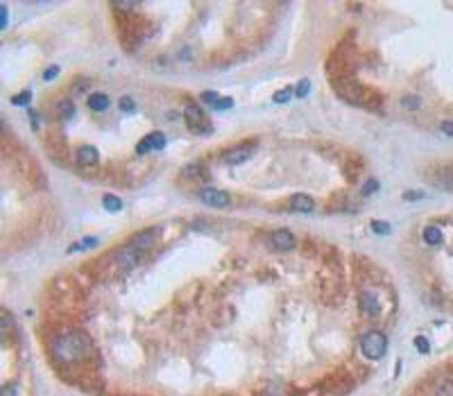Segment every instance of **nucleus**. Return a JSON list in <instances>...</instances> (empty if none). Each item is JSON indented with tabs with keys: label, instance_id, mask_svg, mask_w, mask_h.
<instances>
[{
	"label": "nucleus",
	"instance_id": "17",
	"mask_svg": "<svg viewBox=\"0 0 453 396\" xmlns=\"http://www.w3.org/2000/svg\"><path fill=\"white\" fill-rule=\"evenodd\" d=\"M435 396H453V380H440L435 387Z\"/></svg>",
	"mask_w": 453,
	"mask_h": 396
},
{
	"label": "nucleus",
	"instance_id": "4",
	"mask_svg": "<svg viewBox=\"0 0 453 396\" xmlns=\"http://www.w3.org/2000/svg\"><path fill=\"white\" fill-rule=\"evenodd\" d=\"M254 149H256V145L254 143H247V145H240V148H234L229 149V152L222 156V161L227 163V166H236V163H245V161L249 159L254 154Z\"/></svg>",
	"mask_w": 453,
	"mask_h": 396
},
{
	"label": "nucleus",
	"instance_id": "1",
	"mask_svg": "<svg viewBox=\"0 0 453 396\" xmlns=\"http://www.w3.org/2000/svg\"><path fill=\"white\" fill-rule=\"evenodd\" d=\"M91 349V342L84 333H66V335L57 337L53 346V353L59 362H73L80 360L88 353Z\"/></svg>",
	"mask_w": 453,
	"mask_h": 396
},
{
	"label": "nucleus",
	"instance_id": "26",
	"mask_svg": "<svg viewBox=\"0 0 453 396\" xmlns=\"http://www.w3.org/2000/svg\"><path fill=\"white\" fill-rule=\"evenodd\" d=\"M415 346H417V351H419V353H428V351H430V346H428V340H426V337H422V335H419L417 340H415Z\"/></svg>",
	"mask_w": 453,
	"mask_h": 396
},
{
	"label": "nucleus",
	"instance_id": "5",
	"mask_svg": "<svg viewBox=\"0 0 453 396\" xmlns=\"http://www.w3.org/2000/svg\"><path fill=\"white\" fill-rule=\"evenodd\" d=\"M163 148H165V136L161 134V131H152V134H147V136L138 143L136 152L147 154V152H152V149H163Z\"/></svg>",
	"mask_w": 453,
	"mask_h": 396
},
{
	"label": "nucleus",
	"instance_id": "28",
	"mask_svg": "<svg viewBox=\"0 0 453 396\" xmlns=\"http://www.w3.org/2000/svg\"><path fill=\"white\" fill-rule=\"evenodd\" d=\"M120 109H123L125 113H132L134 111V100H132V98H120Z\"/></svg>",
	"mask_w": 453,
	"mask_h": 396
},
{
	"label": "nucleus",
	"instance_id": "23",
	"mask_svg": "<svg viewBox=\"0 0 453 396\" xmlns=\"http://www.w3.org/2000/svg\"><path fill=\"white\" fill-rule=\"evenodd\" d=\"M372 231H376L378 236H385V233H390V224L388 222H378V220H374V222H372Z\"/></svg>",
	"mask_w": 453,
	"mask_h": 396
},
{
	"label": "nucleus",
	"instance_id": "20",
	"mask_svg": "<svg viewBox=\"0 0 453 396\" xmlns=\"http://www.w3.org/2000/svg\"><path fill=\"white\" fill-rule=\"evenodd\" d=\"M0 317H2V335H5V340H7V335H9V331H12V317H9V313H7L5 308H2V313H0Z\"/></svg>",
	"mask_w": 453,
	"mask_h": 396
},
{
	"label": "nucleus",
	"instance_id": "3",
	"mask_svg": "<svg viewBox=\"0 0 453 396\" xmlns=\"http://www.w3.org/2000/svg\"><path fill=\"white\" fill-rule=\"evenodd\" d=\"M200 201L206 204V206H211V208H224L231 204V197H229V193H224V190L204 188L200 193Z\"/></svg>",
	"mask_w": 453,
	"mask_h": 396
},
{
	"label": "nucleus",
	"instance_id": "24",
	"mask_svg": "<svg viewBox=\"0 0 453 396\" xmlns=\"http://www.w3.org/2000/svg\"><path fill=\"white\" fill-rule=\"evenodd\" d=\"M231 104H234V100H231V98H220V100L213 104V109H215V111H227Z\"/></svg>",
	"mask_w": 453,
	"mask_h": 396
},
{
	"label": "nucleus",
	"instance_id": "27",
	"mask_svg": "<svg viewBox=\"0 0 453 396\" xmlns=\"http://www.w3.org/2000/svg\"><path fill=\"white\" fill-rule=\"evenodd\" d=\"M93 245H98V240H95V238H84L82 243H80V245H73L68 251H77V249H84V247H93Z\"/></svg>",
	"mask_w": 453,
	"mask_h": 396
},
{
	"label": "nucleus",
	"instance_id": "2",
	"mask_svg": "<svg viewBox=\"0 0 453 396\" xmlns=\"http://www.w3.org/2000/svg\"><path fill=\"white\" fill-rule=\"evenodd\" d=\"M360 351L370 360H381L383 355H385V351H388V337L383 335L381 331L365 333L363 340H360Z\"/></svg>",
	"mask_w": 453,
	"mask_h": 396
},
{
	"label": "nucleus",
	"instance_id": "34",
	"mask_svg": "<svg viewBox=\"0 0 453 396\" xmlns=\"http://www.w3.org/2000/svg\"><path fill=\"white\" fill-rule=\"evenodd\" d=\"M442 131L449 134V136H453V123H442Z\"/></svg>",
	"mask_w": 453,
	"mask_h": 396
},
{
	"label": "nucleus",
	"instance_id": "33",
	"mask_svg": "<svg viewBox=\"0 0 453 396\" xmlns=\"http://www.w3.org/2000/svg\"><path fill=\"white\" fill-rule=\"evenodd\" d=\"M113 5H116L118 9H136L138 2H113Z\"/></svg>",
	"mask_w": 453,
	"mask_h": 396
},
{
	"label": "nucleus",
	"instance_id": "9",
	"mask_svg": "<svg viewBox=\"0 0 453 396\" xmlns=\"http://www.w3.org/2000/svg\"><path fill=\"white\" fill-rule=\"evenodd\" d=\"M272 245H274L279 251H288V249L294 245V236L288 229H279L272 233Z\"/></svg>",
	"mask_w": 453,
	"mask_h": 396
},
{
	"label": "nucleus",
	"instance_id": "22",
	"mask_svg": "<svg viewBox=\"0 0 453 396\" xmlns=\"http://www.w3.org/2000/svg\"><path fill=\"white\" fill-rule=\"evenodd\" d=\"M29 100H32V93H29V91H25V93L14 95V98H12V102H14V104H18V107H27Z\"/></svg>",
	"mask_w": 453,
	"mask_h": 396
},
{
	"label": "nucleus",
	"instance_id": "8",
	"mask_svg": "<svg viewBox=\"0 0 453 396\" xmlns=\"http://www.w3.org/2000/svg\"><path fill=\"white\" fill-rule=\"evenodd\" d=\"M98 159H100V154H98V149H95L93 145H82V148H77V154H75L77 166H82V168L95 166Z\"/></svg>",
	"mask_w": 453,
	"mask_h": 396
},
{
	"label": "nucleus",
	"instance_id": "7",
	"mask_svg": "<svg viewBox=\"0 0 453 396\" xmlns=\"http://www.w3.org/2000/svg\"><path fill=\"white\" fill-rule=\"evenodd\" d=\"M360 310L367 315V317H378L381 315V301L376 299V295H372L370 290H365L360 295Z\"/></svg>",
	"mask_w": 453,
	"mask_h": 396
},
{
	"label": "nucleus",
	"instance_id": "11",
	"mask_svg": "<svg viewBox=\"0 0 453 396\" xmlns=\"http://www.w3.org/2000/svg\"><path fill=\"white\" fill-rule=\"evenodd\" d=\"M290 208L293 211H299V213H311L313 208H315V201H313V197L308 195H293L290 197Z\"/></svg>",
	"mask_w": 453,
	"mask_h": 396
},
{
	"label": "nucleus",
	"instance_id": "15",
	"mask_svg": "<svg viewBox=\"0 0 453 396\" xmlns=\"http://www.w3.org/2000/svg\"><path fill=\"white\" fill-rule=\"evenodd\" d=\"M57 111H59V118L61 120H71L73 116H75V104H73L71 100H64V102H59Z\"/></svg>",
	"mask_w": 453,
	"mask_h": 396
},
{
	"label": "nucleus",
	"instance_id": "25",
	"mask_svg": "<svg viewBox=\"0 0 453 396\" xmlns=\"http://www.w3.org/2000/svg\"><path fill=\"white\" fill-rule=\"evenodd\" d=\"M419 104H422V100L415 98V95H406V98H403V107L406 109H419Z\"/></svg>",
	"mask_w": 453,
	"mask_h": 396
},
{
	"label": "nucleus",
	"instance_id": "13",
	"mask_svg": "<svg viewBox=\"0 0 453 396\" xmlns=\"http://www.w3.org/2000/svg\"><path fill=\"white\" fill-rule=\"evenodd\" d=\"M88 107L93 109V111H105V109H109V95L91 93L88 95Z\"/></svg>",
	"mask_w": 453,
	"mask_h": 396
},
{
	"label": "nucleus",
	"instance_id": "31",
	"mask_svg": "<svg viewBox=\"0 0 453 396\" xmlns=\"http://www.w3.org/2000/svg\"><path fill=\"white\" fill-rule=\"evenodd\" d=\"M57 75H59V66H50V68L43 73V79H46V82H50V79H53V77H57Z\"/></svg>",
	"mask_w": 453,
	"mask_h": 396
},
{
	"label": "nucleus",
	"instance_id": "32",
	"mask_svg": "<svg viewBox=\"0 0 453 396\" xmlns=\"http://www.w3.org/2000/svg\"><path fill=\"white\" fill-rule=\"evenodd\" d=\"M403 197H406L408 201H415V199H422V197H424V193H422V190H417V193H415V190H408Z\"/></svg>",
	"mask_w": 453,
	"mask_h": 396
},
{
	"label": "nucleus",
	"instance_id": "14",
	"mask_svg": "<svg viewBox=\"0 0 453 396\" xmlns=\"http://www.w3.org/2000/svg\"><path fill=\"white\" fill-rule=\"evenodd\" d=\"M422 238H424V243L430 245V247H437V245H442V231L437 229V226H426L424 233H422Z\"/></svg>",
	"mask_w": 453,
	"mask_h": 396
},
{
	"label": "nucleus",
	"instance_id": "6",
	"mask_svg": "<svg viewBox=\"0 0 453 396\" xmlns=\"http://www.w3.org/2000/svg\"><path fill=\"white\" fill-rule=\"evenodd\" d=\"M141 254H143V251H138L134 245H127L125 249H120V251H118L116 260H118V265L123 267V270H130V267H134L136 263H138Z\"/></svg>",
	"mask_w": 453,
	"mask_h": 396
},
{
	"label": "nucleus",
	"instance_id": "30",
	"mask_svg": "<svg viewBox=\"0 0 453 396\" xmlns=\"http://www.w3.org/2000/svg\"><path fill=\"white\" fill-rule=\"evenodd\" d=\"M0 396H18V387L16 385H5V387H2V390H0Z\"/></svg>",
	"mask_w": 453,
	"mask_h": 396
},
{
	"label": "nucleus",
	"instance_id": "29",
	"mask_svg": "<svg viewBox=\"0 0 453 396\" xmlns=\"http://www.w3.org/2000/svg\"><path fill=\"white\" fill-rule=\"evenodd\" d=\"M202 100H204V102H209V104H211V107H213V104H215V102L220 100V95L215 93V91H206V93L202 95Z\"/></svg>",
	"mask_w": 453,
	"mask_h": 396
},
{
	"label": "nucleus",
	"instance_id": "35",
	"mask_svg": "<svg viewBox=\"0 0 453 396\" xmlns=\"http://www.w3.org/2000/svg\"><path fill=\"white\" fill-rule=\"evenodd\" d=\"M0 12H2V21H0V27L5 30V27H7V5H2V9H0Z\"/></svg>",
	"mask_w": 453,
	"mask_h": 396
},
{
	"label": "nucleus",
	"instance_id": "12",
	"mask_svg": "<svg viewBox=\"0 0 453 396\" xmlns=\"http://www.w3.org/2000/svg\"><path fill=\"white\" fill-rule=\"evenodd\" d=\"M184 118H186V123L193 127V129H197V124L204 120V116H202V109L195 107V104H188V107L184 109Z\"/></svg>",
	"mask_w": 453,
	"mask_h": 396
},
{
	"label": "nucleus",
	"instance_id": "19",
	"mask_svg": "<svg viewBox=\"0 0 453 396\" xmlns=\"http://www.w3.org/2000/svg\"><path fill=\"white\" fill-rule=\"evenodd\" d=\"M376 190H378V181H376V179H367L365 186L360 188V193H363V197H370L372 193H376Z\"/></svg>",
	"mask_w": 453,
	"mask_h": 396
},
{
	"label": "nucleus",
	"instance_id": "10",
	"mask_svg": "<svg viewBox=\"0 0 453 396\" xmlns=\"http://www.w3.org/2000/svg\"><path fill=\"white\" fill-rule=\"evenodd\" d=\"M157 233H159V229H150V231H141L138 236L132 240L130 245H134L138 251H145V249H150L154 245V240H157Z\"/></svg>",
	"mask_w": 453,
	"mask_h": 396
},
{
	"label": "nucleus",
	"instance_id": "16",
	"mask_svg": "<svg viewBox=\"0 0 453 396\" xmlns=\"http://www.w3.org/2000/svg\"><path fill=\"white\" fill-rule=\"evenodd\" d=\"M102 206H105L107 211H111V213H118V211L123 208V201L118 199V197H113V195H107L105 199H102Z\"/></svg>",
	"mask_w": 453,
	"mask_h": 396
},
{
	"label": "nucleus",
	"instance_id": "18",
	"mask_svg": "<svg viewBox=\"0 0 453 396\" xmlns=\"http://www.w3.org/2000/svg\"><path fill=\"white\" fill-rule=\"evenodd\" d=\"M293 95H294V91L288 86V89H283V91H279V93H274V98H272V100L277 102V104H283V102H288Z\"/></svg>",
	"mask_w": 453,
	"mask_h": 396
},
{
	"label": "nucleus",
	"instance_id": "21",
	"mask_svg": "<svg viewBox=\"0 0 453 396\" xmlns=\"http://www.w3.org/2000/svg\"><path fill=\"white\" fill-rule=\"evenodd\" d=\"M308 91H311V82H308V79H301V82L294 86V95H297V98H306Z\"/></svg>",
	"mask_w": 453,
	"mask_h": 396
}]
</instances>
